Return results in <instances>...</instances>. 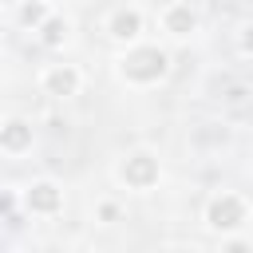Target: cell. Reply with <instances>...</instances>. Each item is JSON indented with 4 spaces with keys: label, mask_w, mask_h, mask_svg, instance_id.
<instances>
[{
    "label": "cell",
    "mask_w": 253,
    "mask_h": 253,
    "mask_svg": "<svg viewBox=\"0 0 253 253\" xmlns=\"http://www.w3.org/2000/svg\"><path fill=\"white\" fill-rule=\"evenodd\" d=\"M20 20H24V24H32V28H40V24L47 20V8H43L40 0H32V4H24V8H20Z\"/></svg>",
    "instance_id": "30bf717a"
},
{
    "label": "cell",
    "mask_w": 253,
    "mask_h": 253,
    "mask_svg": "<svg viewBox=\"0 0 253 253\" xmlns=\"http://www.w3.org/2000/svg\"><path fill=\"white\" fill-rule=\"evenodd\" d=\"M75 87H79V75H75L71 67H51V71H43V91H47V95H75Z\"/></svg>",
    "instance_id": "277c9868"
},
{
    "label": "cell",
    "mask_w": 253,
    "mask_h": 253,
    "mask_svg": "<svg viewBox=\"0 0 253 253\" xmlns=\"http://www.w3.org/2000/svg\"><path fill=\"white\" fill-rule=\"evenodd\" d=\"M166 32H174V36L194 32V12H190V4H174V8L166 12Z\"/></svg>",
    "instance_id": "52a82bcc"
},
{
    "label": "cell",
    "mask_w": 253,
    "mask_h": 253,
    "mask_svg": "<svg viewBox=\"0 0 253 253\" xmlns=\"http://www.w3.org/2000/svg\"><path fill=\"white\" fill-rule=\"evenodd\" d=\"M36 32H40V40H43L47 47H55V43H63V36H67V20H59V16H47V20H43Z\"/></svg>",
    "instance_id": "9c48e42d"
},
{
    "label": "cell",
    "mask_w": 253,
    "mask_h": 253,
    "mask_svg": "<svg viewBox=\"0 0 253 253\" xmlns=\"http://www.w3.org/2000/svg\"><path fill=\"white\" fill-rule=\"evenodd\" d=\"M154 174H158V170H154L150 154H130V158L123 162V178H126L130 186H146V182H150Z\"/></svg>",
    "instance_id": "5b68a950"
},
{
    "label": "cell",
    "mask_w": 253,
    "mask_h": 253,
    "mask_svg": "<svg viewBox=\"0 0 253 253\" xmlns=\"http://www.w3.org/2000/svg\"><path fill=\"white\" fill-rule=\"evenodd\" d=\"M0 146H4L8 154H20L24 146H32V126H28V123H20V119H12V123L4 126V138H0Z\"/></svg>",
    "instance_id": "8992f818"
},
{
    "label": "cell",
    "mask_w": 253,
    "mask_h": 253,
    "mask_svg": "<svg viewBox=\"0 0 253 253\" xmlns=\"http://www.w3.org/2000/svg\"><path fill=\"white\" fill-rule=\"evenodd\" d=\"M241 221H245V206H241L233 194H221V198L210 202V225H213V229H233V225H241Z\"/></svg>",
    "instance_id": "7a4b0ae2"
},
{
    "label": "cell",
    "mask_w": 253,
    "mask_h": 253,
    "mask_svg": "<svg viewBox=\"0 0 253 253\" xmlns=\"http://www.w3.org/2000/svg\"><path fill=\"white\" fill-rule=\"evenodd\" d=\"M166 71V55L158 51V47H138V51H130L126 59H123V75H130V79H158Z\"/></svg>",
    "instance_id": "6da1fadb"
},
{
    "label": "cell",
    "mask_w": 253,
    "mask_h": 253,
    "mask_svg": "<svg viewBox=\"0 0 253 253\" xmlns=\"http://www.w3.org/2000/svg\"><path fill=\"white\" fill-rule=\"evenodd\" d=\"M241 47H245V51H253V24L245 28V36H241Z\"/></svg>",
    "instance_id": "8fae6325"
},
{
    "label": "cell",
    "mask_w": 253,
    "mask_h": 253,
    "mask_svg": "<svg viewBox=\"0 0 253 253\" xmlns=\"http://www.w3.org/2000/svg\"><path fill=\"white\" fill-rule=\"evenodd\" d=\"M138 28H142L138 12H115V20H111V36L115 40H134Z\"/></svg>",
    "instance_id": "ba28073f"
},
{
    "label": "cell",
    "mask_w": 253,
    "mask_h": 253,
    "mask_svg": "<svg viewBox=\"0 0 253 253\" xmlns=\"http://www.w3.org/2000/svg\"><path fill=\"white\" fill-rule=\"evenodd\" d=\"M24 202H28L32 213H51V210H59V190H55L51 182H36V186L24 194Z\"/></svg>",
    "instance_id": "3957f363"
}]
</instances>
